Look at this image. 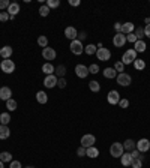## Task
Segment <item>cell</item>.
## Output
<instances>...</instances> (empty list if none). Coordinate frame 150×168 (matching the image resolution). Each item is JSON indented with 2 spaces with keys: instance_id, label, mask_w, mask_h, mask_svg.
<instances>
[{
  "instance_id": "cell-56",
  "label": "cell",
  "mask_w": 150,
  "mask_h": 168,
  "mask_svg": "<svg viewBox=\"0 0 150 168\" xmlns=\"http://www.w3.org/2000/svg\"><path fill=\"white\" fill-rule=\"evenodd\" d=\"M0 54H2V47H0Z\"/></svg>"
},
{
  "instance_id": "cell-24",
  "label": "cell",
  "mask_w": 150,
  "mask_h": 168,
  "mask_svg": "<svg viewBox=\"0 0 150 168\" xmlns=\"http://www.w3.org/2000/svg\"><path fill=\"white\" fill-rule=\"evenodd\" d=\"M36 101L39 102V104H47V102H48V96H47V93L42 92V90H39V92L36 93Z\"/></svg>"
},
{
  "instance_id": "cell-32",
  "label": "cell",
  "mask_w": 150,
  "mask_h": 168,
  "mask_svg": "<svg viewBox=\"0 0 150 168\" xmlns=\"http://www.w3.org/2000/svg\"><path fill=\"white\" fill-rule=\"evenodd\" d=\"M0 161H2V162H11V161H12V155L9 152L0 153Z\"/></svg>"
},
{
  "instance_id": "cell-27",
  "label": "cell",
  "mask_w": 150,
  "mask_h": 168,
  "mask_svg": "<svg viewBox=\"0 0 150 168\" xmlns=\"http://www.w3.org/2000/svg\"><path fill=\"white\" fill-rule=\"evenodd\" d=\"M132 65H134V68L137 69V71H142V69L146 68V62L142 60V59H137Z\"/></svg>"
},
{
  "instance_id": "cell-35",
  "label": "cell",
  "mask_w": 150,
  "mask_h": 168,
  "mask_svg": "<svg viewBox=\"0 0 150 168\" xmlns=\"http://www.w3.org/2000/svg\"><path fill=\"white\" fill-rule=\"evenodd\" d=\"M114 69H116L117 74H123V72H125V65H123L122 62H116V63H114Z\"/></svg>"
},
{
  "instance_id": "cell-10",
  "label": "cell",
  "mask_w": 150,
  "mask_h": 168,
  "mask_svg": "<svg viewBox=\"0 0 150 168\" xmlns=\"http://www.w3.org/2000/svg\"><path fill=\"white\" fill-rule=\"evenodd\" d=\"M56 56H57V53H56V50L51 48V47H47V48L42 50V57H44L45 60H54Z\"/></svg>"
},
{
  "instance_id": "cell-28",
  "label": "cell",
  "mask_w": 150,
  "mask_h": 168,
  "mask_svg": "<svg viewBox=\"0 0 150 168\" xmlns=\"http://www.w3.org/2000/svg\"><path fill=\"white\" fill-rule=\"evenodd\" d=\"M9 122H11V114L9 113H2L0 114V125H6L8 126Z\"/></svg>"
},
{
  "instance_id": "cell-5",
  "label": "cell",
  "mask_w": 150,
  "mask_h": 168,
  "mask_svg": "<svg viewBox=\"0 0 150 168\" xmlns=\"http://www.w3.org/2000/svg\"><path fill=\"white\" fill-rule=\"evenodd\" d=\"M96 57H98V60H101V62H108L111 59V51L108 48H98Z\"/></svg>"
},
{
  "instance_id": "cell-44",
  "label": "cell",
  "mask_w": 150,
  "mask_h": 168,
  "mask_svg": "<svg viewBox=\"0 0 150 168\" xmlns=\"http://www.w3.org/2000/svg\"><path fill=\"white\" fill-rule=\"evenodd\" d=\"M57 87L65 89V87H66V80H65V78H59V80H57Z\"/></svg>"
},
{
  "instance_id": "cell-40",
  "label": "cell",
  "mask_w": 150,
  "mask_h": 168,
  "mask_svg": "<svg viewBox=\"0 0 150 168\" xmlns=\"http://www.w3.org/2000/svg\"><path fill=\"white\" fill-rule=\"evenodd\" d=\"M89 74H99V66L96 63H92L89 66Z\"/></svg>"
},
{
  "instance_id": "cell-21",
  "label": "cell",
  "mask_w": 150,
  "mask_h": 168,
  "mask_svg": "<svg viewBox=\"0 0 150 168\" xmlns=\"http://www.w3.org/2000/svg\"><path fill=\"white\" fill-rule=\"evenodd\" d=\"M146 48H147V45H146V42H144V41H137V42L134 44V50L137 51V54L144 53V51H146Z\"/></svg>"
},
{
  "instance_id": "cell-52",
  "label": "cell",
  "mask_w": 150,
  "mask_h": 168,
  "mask_svg": "<svg viewBox=\"0 0 150 168\" xmlns=\"http://www.w3.org/2000/svg\"><path fill=\"white\" fill-rule=\"evenodd\" d=\"M87 38V33L86 32H81V33H78V41H82V39Z\"/></svg>"
},
{
  "instance_id": "cell-45",
  "label": "cell",
  "mask_w": 150,
  "mask_h": 168,
  "mask_svg": "<svg viewBox=\"0 0 150 168\" xmlns=\"http://www.w3.org/2000/svg\"><path fill=\"white\" fill-rule=\"evenodd\" d=\"M11 17H9V14L8 12H0V21L2 23H5V21H8Z\"/></svg>"
},
{
  "instance_id": "cell-55",
  "label": "cell",
  "mask_w": 150,
  "mask_h": 168,
  "mask_svg": "<svg viewBox=\"0 0 150 168\" xmlns=\"http://www.w3.org/2000/svg\"><path fill=\"white\" fill-rule=\"evenodd\" d=\"M26 168H35V167H32V165H29V167H26Z\"/></svg>"
},
{
  "instance_id": "cell-29",
  "label": "cell",
  "mask_w": 150,
  "mask_h": 168,
  "mask_svg": "<svg viewBox=\"0 0 150 168\" xmlns=\"http://www.w3.org/2000/svg\"><path fill=\"white\" fill-rule=\"evenodd\" d=\"M17 107H18V104H17V101H15V99H12V98H11L9 101H6V108L9 110V111H15V110H17Z\"/></svg>"
},
{
  "instance_id": "cell-12",
  "label": "cell",
  "mask_w": 150,
  "mask_h": 168,
  "mask_svg": "<svg viewBox=\"0 0 150 168\" xmlns=\"http://www.w3.org/2000/svg\"><path fill=\"white\" fill-rule=\"evenodd\" d=\"M150 149V141L147 140V138H141L138 143H137V150L138 152H147Z\"/></svg>"
},
{
  "instance_id": "cell-57",
  "label": "cell",
  "mask_w": 150,
  "mask_h": 168,
  "mask_svg": "<svg viewBox=\"0 0 150 168\" xmlns=\"http://www.w3.org/2000/svg\"><path fill=\"white\" fill-rule=\"evenodd\" d=\"M149 18H150V17H149Z\"/></svg>"
},
{
  "instance_id": "cell-2",
  "label": "cell",
  "mask_w": 150,
  "mask_h": 168,
  "mask_svg": "<svg viewBox=\"0 0 150 168\" xmlns=\"http://www.w3.org/2000/svg\"><path fill=\"white\" fill-rule=\"evenodd\" d=\"M123 144L122 143H112L111 147H110V155H111L112 158H120L122 155H123Z\"/></svg>"
},
{
  "instance_id": "cell-16",
  "label": "cell",
  "mask_w": 150,
  "mask_h": 168,
  "mask_svg": "<svg viewBox=\"0 0 150 168\" xmlns=\"http://www.w3.org/2000/svg\"><path fill=\"white\" fill-rule=\"evenodd\" d=\"M6 12L9 14V17H11V20H12V18H14V17L17 15L18 12H20V5H18V3H11Z\"/></svg>"
},
{
  "instance_id": "cell-42",
  "label": "cell",
  "mask_w": 150,
  "mask_h": 168,
  "mask_svg": "<svg viewBox=\"0 0 150 168\" xmlns=\"http://www.w3.org/2000/svg\"><path fill=\"white\" fill-rule=\"evenodd\" d=\"M132 168H142V161L140 159H132V164H131Z\"/></svg>"
},
{
  "instance_id": "cell-18",
  "label": "cell",
  "mask_w": 150,
  "mask_h": 168,
  "mask_svg": "<svg viewBox=\"0 0 150 168\" xmlns=\"http://www.w3.org/2000/svg\"><path fill=\"white\" fill-rule=\"evenodd\" d=\"M42 72H44L45 75H52L56 72V68L51 65V62H47V63L42 65Z\"/></svg>"
},
{
  "instance_id": "cell-1",
  "label": "cell",
  "mask_w": 150,
  "mask_h": 168,
  "mask_svg": "<svg viewBox=\"0 0 150 168\" xmlns=\"http://www.w3.org/2000/svg\"><path fill=\"white\" fill-rule=\"evenodd\" d=\"M137 60V51H135L134 48H129V50H126L125 53H123V56H122V63L126 66V65H132L134 62Z\"/></svg>"
},
{
  "instance_id": "cell-11",
  "label": "cell",
  "mask_w": 150,
  "mask_h": 168,
  "mask_svg": "<svg viewBox=\"0 0 150 168\" xmlns=\"http://www.w3.org/2000/svg\"><path fill=\"white\" fill-rule=\"evenodd\" d=\"M107 101L111 104V105H117L120 101V95L117 90H111V92H108V95H107Z\"/></svg>"
},
{
  "instance_id": "cell-15",
  "label": "cell",
  "mask_w": 150,
  "mask_h": 168,
  "mask_svg": "<svg viewBox=\"0 0 150 168\" xmlns=\"http://www.w3.org/2000/svg\"><path fill=\"white\" fill-rule=\"evenodd\" d=\"M12 96V90L9 87H0V99L2 101H9Z\"/></svg>"
},
{
  "instance_id": "cell-25",
  "label": "cell",
  "mask_w": 150,
  "mask_h": 168,
  "mask_svg": "<svg viewBox=\"0 0 150 168\" xmlns=\"http://www.w3.org/2000/svg\"><path fill=\"white\" fill-rule=\"evenodd\" d=\"M3 59H9L11 56H12V47L9 45H5L3 48H2V54H0Z\"/></svg>"
},
{
  "instance_id": "cell-6",
  "label": "cell",
  "mask_w": 150,
  "mask_h": 168,
  "mask_svg": "<svg viewBox=\"0 0 150 168\" xmlns=\"http://www.w3.org/2000/svg\"><path fill=\"white\" fill-rule=\"evenodd\" d=\"M116 80H117V84H119V86H122V87H128V86L131 84V81H132L131 75H128L126 72L119 74V75L116 77Z\"/></svg>"
},
{
  "instance_id": "cell-14",
  "label": "cell",
  "mask_w": 150,
  "mask_h": 168,
  "mask_svg": "<svg viewBox=\"0 0 150 168\" xmlns=\"http://www.w3.org/2000/svg\"><path fill=\"white\" fill-rule=\"evenodd\" d=\"M65 36H66L68 39H71V41H75V39L78 38V32H77V29H75V27L69 26V27H66V29H65Z\"/></svg>"
},
{
  "instance_id": "cell-38",
  "label": "cell",
  "mask_w": 150,
  "mask_h": 168,
  "mask_svg": "<svg viewBox=\"0 0 150 168\" xmlns=\"http://www.w3.org/2000/svg\"><path fill=\"white\" fill-rule=\"evenodd\" d=\"M131 156H132V159H140V161H144V156H142L141 152H138L137 149H134V150L131 152Z\"/></svg>"
},
{
  "instance_id": "cell-8",
  "label": "cell",
  "mask_w": 150,
  "mask_h": 168,
  "mask_svg": "<svg viewBox=\"0 0 150 168\" xmlns=\"http://www.w3.org/2000/svg\"><path fill=\"white\" fill-rule=\"evenodd\" d=\"M95 141H96V138H95V135H92V134H87V135H82L81 137V146L86 147V149L92 147V146L95 144Z\"/></svg>"
},
{
  "instance_id": "cell-33",
  "label": "cell",
  "mask_w": 150,
  "mask_h": 168,
  "mask_svg": "<svg viewBox=\"0 0 150 168\" xmlns=\"http://www.w3.org/2000/svg\"><path fill=\"white\" fill-rule=\"evenodd\" d=\"M135 36H137L138 41H142V38L146 36V35H144V27H137V29H135Z\"/></svg>"
},
{
  "instance_id": "cell-51",
  "label": "cell",
  "mask_w": 150,
  "mask_h": 168,
  "mask_svg": "<svg viewBox=\"0 0 150 168\" xmlns=\"http://www.w3.org/2000/svg\"><path fill=\"white\" fill-rule=\"evenodd\" d=\"M80 3H81L80 0H69V5L71 6H80Z\"/></svg>"
},
{
  "instance_id": "cell-41",
  "label": "cell",
  "mask_w": 150,
  "mask_h": 168,
  "mask_svg": "<svg viewBox=\"0 0 150 168\" xmlns=\"http://www.w3.org/2000/svg\"><path fill=\"white\" fill-rule=\"evenodd\" d=\"M138 39H137V36H135V33H129V35H126V42H131V44H135Z\"/></svg>"
},
{
  "instance_id": "cell-31",
  "label": "cell",
  "mask_w": 150,
  "mask_h": 168,
  "mask_svg": "<svg viewBox=\"0 0 150 168\" xmlns=\"http://www.w3.org/2000/svg\"><path fill=\"white\" fill-rule=\"evenodd\" d=\"M123 149H125V150H131V152H132V150L135 149V141H134V140H126V141L123 143Z\"/></svg>"
},
{
  "instance_id": "cell-48",
  "label": "cell",
  "mask_w": 150,
  "mask_h": 168,
  "mask_svg": "<svg viewBox=\"0 0 150 168\" xmlns=\"http://www.w3.org/2000/svg\"><path fill=\"white\" fill-rule=\"evenodd\" d=\"M9 168H21V162L20 161H11V167Z\"/></svg>"
},
{
  "instance_id": "cell-49",
  "label": "cell",
  "mask_w": 150,
  "mask_h": 168,
  "mask_svg": "<svg viewBox=\"0 0 150 168\" xmlns=\"http://www.w3.org/2000/svg\"><path fill=\"white\" fill-rule=\"evenodd\" d=\"M122 27H123V24H122V23H116V24H114V30L117 32V33H122Z\"/></svg>"
},
{
  "instance_id": "cell-30",
  "label": "cell",
  "mask_w": 150,
  "mask_h": 168,
  "mask_svg": "<svg viewBox=\"0 0 150 168\" xmlns=\"http://www.w3.org/2000/svg\"><path fill=\"white\" fill-rule=\"evenodd\" d=\"M89 89L90 90H92V92H99V90H101V84L98 83V81H95V80H92V81H90L89 83Z\"/></svg>"
},
{
  "instance_id": "cell-53",
  "label": "cell",
  "mask_w": 150,
  "mask_h": 168,
  "mask_svg": "<svg viewBox=\"0 0 150 168\" xmlns=\"http://www.w3.org/2000/svg\"><path fill=\"white\" fill-rule=\"evenodd\" d=\"M144 23H146V26H147V24H150V18H149V17H147V18L144 20Z\"/></svg>"
},
{
  "instance_id": "cell-17",
  "label": "cell",
  "mask_w": 150,
  "mask_h": 168,
  "mask_svg": "<svg viewBox=\"0 0 150 168\" xmlns=\"http://www.w3.org/2000/svg\"><path fill=\"white\" fill-rule=\"evenodd\" d=\"M120 162H122L123 167H131V164H132V156H131V153H123V155L120 156Z\"/></svg>"
},
{
  "instance_id": "cell-36",
  "label": "cell",
  "mask_w": 150,
  "mask_h": 168,
  "mask_svg": "<svg viewBox=\"0 0 150 168\" xmlns=\"http://www.w3.org/2000/svg\"><path fill=\"white\" fill-rule=\"evenodd\" d=\"M50 11H51V9L48 8L47 5H42V6L39 8V15H41V17H47L48 14H50Z\"/></svg>"
},
{
  "instance_id": "cell-26",
  "label": "cell",
  "mask_w": 150,
  "mask_h": 168,
  "mask_svg": "<svg viewBox=\"0 0 150 168\" xmlns=\"http://www.w3.org/2000/svg\"><path fill=\"white\" fill-rule=\"evenodd\" d=\"M98 51V47L93 45V44H89L87 47H84V53L89 54V56H92V54H96Z\"/></svg>"
},
{
  "instance_id": "cell-20",
  "label": "cell",
  "mask_w": 150,
  "mask_h": 168,
  "mask_svg": "<svg viewBox=\"0 0 150 168\" xmlns=\"http://www.w3.org/2000/svg\"><path fill=\"white\" fill-rule=\"evenodd\" d=\"M134 29H135V24L134 23H125L123 27H122V33L123 35H129V33H134Z\"/></svg>"
},
{
  "instance_id": "cell-37",
  "label": "cell",
  "mask_w": 150,
  "mask_h": 168,
  "mask_svg": "<svg viewBox=\"0 0 150 168\" xmlns=\"http://www.w3.org/2000/svg\"><path fill=\"white\" fill-rule=\"evenodd\" d=\"M56 74H57V77H60V78H63V77H65V74H66V68H65L63 65H60V66H57V68H56Z\"/></svg>"
},
{
  "instance_id": "cell-54",
  "label": "cell",
  "mask_w": 150,
  "mask_h": 168,
  "mask_svg": "<svg viewBox=\"0 0 150 168\" xmlns=\"http://www.w3.org/2000/svg\"><path fill=\"white\" fill-rule=\"evenodd\" d=\"M0 168H5V162H2V161H0Z\"/></svg>"
},
{
  "instance_id": "cell-7",
  "label": "cell",
  "mask_w": 150,
  "mask_h": 168,
  "mask_svg": "<svg viewBox=\"0 0 150 168\" xmlns=\"http://www.w3.org/2000/svg\"><path fill=\"white\" fill-rule=\"evenodd\" d=\"M126 44V36L123 33H116V36L112 38V45L117 47V48H122Z\"/></svg>"
},
{
  "instance_id": "cell-39",
  "label": "cell",
  "mask_w": 150,
  "mask_h": 168,
  "mask_svg": "<svg viewBox=\"0 0 150 168\" xmlns=\"http://www.w3.org/2000/svg\"><path fill=\"white\" fill-rule=\"evenodd\" d=\"M47 6H48L50 9L59 8V6H60V2H59V0H47Z\"/></svg>"
},
{
  "instance_id": "cell-13",
  "label": "cell",
  "mask_w": 150,
  "mask_h": 168,
  "mask_svg": "<svg viewBox=\"0 0 150 168\" xmlns=\"http://www.w3.org/2000/svg\"><path fill=\"white\" fill-rule=\"evenodd\" d=\"M75 74H77L78 78H86L89 75V68L84 66V65H77L75 66Z\"/></svg>"
},
{
  "instance_id": "cell-46",
  "label": "cell",
  "mask_w": 150,
  "mask_h": 168,
  "mask_svg": "<svg viewBox=\"0 0 150 168\" xmlns=\"http://www.w3.org/2000/svg\"><path fill=\"white\" fill-rule=\"evenodd\" d=\"M86 152H87V150H86V147H82V146H80V147L77 149V155H78V156H86Z\"/></svg>"
},
{
  "instance_id": "cell-22",
  "label": "cell",
  "mask_w": 150,
  "mask_h": 168,
  "mask_svg": "<svg viewBox=\"0 0 150 168\" xmlns=\"http://www.w3.org/2000/svg\"><path fill=\"white\" fill-rule=\"evenodd\" d=\"M11 135V131L6 125H0V140H6Z\"/></svg>"
},
{
  "instance_id": "cell-47",
  "label": "cell",
  "mask_w": 150,
  "mask_h": 168,
  "mask_svg": "<svg viewBox=\"0 0 150 168\" xmlns=\"http://www.w3.org/2000/svg\"><path fill=\"white\" fill-rule=\"evenodd\" d=\"M119 105H120V108H128V107H129V101H128V99H120L119 101Z\"/></svg>"
},
{
  "instance_id": "cell-19",
  "label": "cell",
  "mask_w": 150,
  "mask_h": 168,
  "mask_svg": "<svg viewBox=\"0 0 150 168\" xmlns=\"http://www.w3.org/2000/svg\"><path fill=\"white\" fill-rule=\"evenodd\" d=\"M102 74H104V77L105 78H108V80H112V78H116V77L119 75V74L116 72V69L114 68H105Z\"/></svg>"
},
{
  "instance_id": "cell-3",
  "label": "cell",
  "mask_w": 150,
  "mask_h": 168,
  "mask_svg": "<svg viewBox=\"0 0 150 168\" xmlns=\"http://www.w3.org/2000/svg\"><path fill=\"white\" fill-rule=\"evenodd\" d=\"M0 69H2V72H5V74H12L15 71V63L11 59H5V60L0 63Z\"/></svg>"
},
{
  "instance_id": "cell-9",
  "label": "cell",
  "mask_w": 150,
  "mask_h": 168,
  "mask_svg": "<svg viewBox=\"0 0 150 168\" xmlns=\"http://www.w3.org/2000/svg\"><path fill=\"white\" fill-rule=\"evenodd\" d=\"M57 75H47L45 77V80H44V86L47 87V89H52V87H56L57 86Z\"/></svg>"
},
{
  "instance_id": "cell-23",
  "label": "cell",
  "mask_w": 150,
  "mask_h": 168,
  "mask_svg": "<svg viewBox=\"0 0 150 168\" xmlns=\"http://www.w3.org/2000/svg\"><path fill=\"white\" fill-rule=\"evenodd\" d=\"M86 150H87V152H86V156H89V158H92V159H95V158L99 156V150H98L95 146H92V147L86 149Z\"/></svg>"
},
{
  "instance_id": "cell-43",
  "label": "cell",
  "mask_w": 150,
  "mask_h": 168,
  "mask_svg": "<svg viewBox=\"0 0 150 168\" xmlns=\"http://www.w3.org/2000/svg\"><path fill=\"white\" fill-rule=\"evenodd\" d=\"M9 5H11L9 0H0V9H8Z\"/></svg>"
},
{
  "instance_id": "cell-34",
  "label": "cell",
  "mask_w": 150,
  "mask_h": 168,
  "mask_svg": "<svg viewBox=\"0 0 150 168\" xmlns=\"http://www.w3.org/2000/svg\"><path fill=\"white\" fill-rule=\"evenodd\" d=\"M38 45L42 47V48H47L48 47V39H47V36H39L38 38Z\"/></svg>"
},
{
  "instance_id": "cell-50",
  "label": "cell",
  "mask_w": 150,
  "mask_h": 168,
  "mask_svg": "<svg viewBox=\"0 0 150 168\" xmlns=\"http://www.w3.org/2000/svg\"><path fill=\"white\" fill-rule=\"evenodd\" d=\"M144 35H146V36L150 39V24H147V26L144 27Z\"/></svg>"
},
{
  "instance_id": "cell-4",
  "label": "cell",
  "mask_w": 150,
  "mask_h": 168,
  "mask_svg": "<svg viewBox=\"0 0 150 168\" xmlns=\"http://www.w3.org/2000/svg\"><path fill=\"white\" fill-rule=\"evenodd\" d=\"M71 53H74L75 56H80V54L84 53V47H82V42L81 41H78V39H75V41H71Z\"/></svg>"
}]
</instances>
